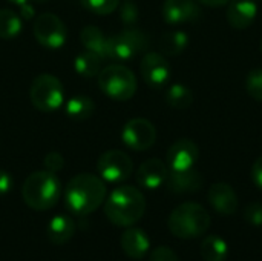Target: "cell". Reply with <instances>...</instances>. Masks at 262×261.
Masks as SVG:
<instances>
[{
	"label": "cell",
	"mask_w": 262,
	"mask_h": 261,
	"mask_svg": "<svg viewBox=\"0 0 262 261\" xmlns=\"http://www.w3.org/2000/svg\"><path fill=\"white\" fill-rule=\"evenodd\" d=\"M106 194L107 189L100 175L78 174L64 188V203L72 214L84 217L104 203Z\"/></svg>",
	"instance_id": "cell-1"
},
{
	"label": "cell",
	"mask_w": 262,
	"mask_h": 261,
	"mask_svg": "<svg viewBox=\"0 0 262 261\" xmlns=\"http://www.w3.org/2000/svg\"><path fill=\"white\" fill-rule=\"evenodd\" d=\"M146 212V198L143 192L134 186H120L111 192L104 202V214L107 220L120 228L134 226Z\"/></svg>",
	"instance_id": "cell-2"
},
{
	"label": "cell",
	"mask_w": 262,
	"mask_h": 261,
	"mask_svg": "<svg viewBox=\"0 0 262 261\" xmlns=\"http://www.w3.org/2000/svg\"><path fill=\"white\" fill-rule=\"evenodd\" d=\"M21 197L28 208L34 211H48L58 203L61 197V183L54 172H32L23 183Z\"/></svg>",
	"instance_id": "cell-3"
},
{
	"label": "cell",
	"mask_w": 262,
	"mask_h": 261,
	"mask_svg": "<svg viewBox=\"0 0 262 261\" xmlns=\"http://www.w3.org/2000/svg\"><path fill=\"white\" fill-rule=\"evenodd\" d=\"M167 226L177 238H196L210 228V214L200 203L187 202L172 211Z\"/></svg>",
	"instance_id": "cell-4"
},
{
	"label": "cell",
	"mask_w": 262,
	"mask_h": 261,
	"mask_svg": "<svg viewBox=\"0 0 262 261\" xmlns=\"http://www.w3.org/2000/svg\"><path fill=\"white\" fill-rule=\"evenodd\" d=\"M100 89L115 102H126L137 92V77L124 65H107L98 74Z\"/></svg>",
	"instance_id": "cell-5"
},
{
	"label": "cell",
	"mask_w": 262,
	"mask_h": 261,
	"mask_svg": "<svg viewBox=\"0 0 262 261\" xmlns=\"http://www.w3.org/2000/svg\"><path fill=\"white\" fill-rule=\"evenodd\" d=\"M29 97L34 108L40 112H54L63 105V85L52 74H40L34 78L31 85Z\"/></svg>",
	"instance_id": "cell-6"
},
{
	"label": "cell",
	"mask_w": 262,
	"mask_h": 261,
	"mask_svg": "<svg viewBox=\"0 0 262 261\" xmlns=\"http://www.w3.org/2000/svg\"><path fill=\"white\" fill-rule=\"evenodd\" d=\"M147 48H149V37L143 31L129 26L123 32L109 37L107 58L126 62L144 52Z\"/></svg>",
	"instance_id": "cell-7"
},
{
	"label": "cell",
	"mask_w": 262,
	"mask_h": 261,
	"mask_svg": "<svg viewBox=\"0 0 262 261\" xmlns=\"http://www.w3.org/2000/svg\"><path fill=\"white\" fill-rule=\"evenodd\" d=\"M97 171L104 182L121 183L130 177L134 171V163L126 152L111 149L100 155L97 162Z\"/></svg>",
	"instance_id": "cell-8"
},
{
	"label": "cell",
	"mask_w": 262,
	"mask_h": 261,
	"mask_svg": "<svg viewBox=\"0 0 262 261\" xmlns=\"http://www.w3.org/2000/svg\"><path fill=\"white\" fill-rule=\"evenodd\" d=\"M32 31H34L35 40L48 49L61 48L68 35L64 23L55 14H51V12L40 14L34 22Z\"/></svg>",
	"instance_id": "cell-9"
},
{
	"label": "cell",
	"mask_w": 262,
	"mask_h": 261,
	"mask_svg": "<svg viewBox=\"0 0 262 261\" xmlns=\"http://www.w3.org/2000/svg\"><path fill=\"white\" fill-rule=\"evenodd\" d=\"M121 140L129 149L143 152L154 146L157 140V129L154 123L146 118H132L121 131Z\"/></svg>",
	"instance_id": "cell-10"
},
{
	"label": "cell",
	"mask_w": 262,
	"mask_h": 261,
	"mask_svg": "<svg viewBox=\"0 0 262 261\" xmlns=\"http://www.w3.org/2000/svg\"><path fill=\"white\" fill-rule=\"evenodd\" d=\"M140 72L147 86L160 89L170 78V65L161 52H146L140 63Z\"/></svg>",
	"instance_id": "cell-11"
},
{
	"label": "cell",
	"mask_w": 262,
	"mask_h": 261,
	"mask_svg": "<svg viewBox=\"0 0 262 261\" xmlns=\"http://www.w3.org/2000/svg\"><path fill=\"white\" fill-rule=\"evenodd\" d=\"M200 157V149L195 142L181 138L175 142L167 151V168L170 171H183L195 166Z\"/></svg>",
	"instance_id": "cell-12"
},
{
	"label": "cell",
	"mask_w": 262,
	"mask_h": 261,
	"mask_svg": "<svg viewBox=\"0 0 262 261\" xmlns=\"http://www.w3.org/2000/svg\"><path fill=\"white\" fill-rule=\"evenodd\" d=\"M201 15L196 0H166L163 5V17L169 25H181L193 22Z\"/></svg>",
	"instance_id": "cell-13"
},
{
	"label": "cell",
	"mask_w": 262,
	"mask_h": 261,
	"mask_svg": "<svg viewBox=\"0 0 262 261\" xmlns=\"http://www.w3.org/2000/svg\"><path fill=\"white\" fill-rule=\"evenodd\" d=\"M209 202L212 208L221 215H233L238 211V195L235 189L224 182L215 183L209 189Z\"/></svg>",
	"instance_id": "cell-14"
},
{
	"label": "cell",
	"mask_w": 262,
	"mask_h": 261,
	"mask_svg": "<svg viewBox=\"0 0 262 261\" xmlns=\"http://www.w3.org/2000/svg\"><path fill=\"white\" fill-rule=\"evenodd\" d=\"M203 177L201 174L190 168L183 171H170L166 180L167 189L173 194H195L203 186Z\"/></svg>",
	"instance_id": "cell-15"
},
{
	"label": "cell",
	"mask_w": 262,
	"mask_h": 261,
	"mask_svg": "<svg viewBox=\"0 0 262 261\" xmlns=\"http://www.w3.org/2000/svg\"><path fill=\"white\" fill-rule=\"evenodd\" d=\"M169 168L164 162L158 158H150L141 163L137 171V182L144 189H157L163 186L167 180Z\"/></svg>",
	"instance_id": "cell-16"
},
{
	"label": "cell",
	"mask_w": 262,
	"mask_h": 261,
	"mask_svg": "<svg viewBox=\"0 0 262 261\" xmlns=\"http://www.w3.org/2000/svg\"><path fill=\"white\" fill-rule=\"evenodd\" d=\"M258 14V6L255 0H230L227 6L226 18L229 25L235 29L249 28Z\"/></svg>",
	"instance_id": "cell-17"
},
{
	"label": "cell",
	"mask_w": 262,
	"mask_h": 261,
	"mask_svg": "<svg viewBox=\"0 0 262 261\" xmlns=\"http://www.w3.org/2000/svg\"><path fill=\"white\" fill-rule=\"evenodd\" d=\"M150 242L147 234L140 228L129 226L121 234V249L132 260H141L149 252Z\"/></svg>",
	"instance_id": "cell-18"
},
{
	"label": "cell",
	"mask_w": 262,
	"mask_h": 261,
	"mask_svg": "<svg viewBox=\"0 0 262 261\" xmlns=\"http://www.w3.org/2000/svg\"><path fill=\"white\" fill-rule=\"evenodd\" d=\"M75 234V223L68 215H55L48 223V237L55 245L69 242Z\"/></svg>",
	"instance_id": "cell-19"
},
{
	"label": "cell",
	"mask_w": 262,
	"mask_h": 261,
	"mask_svg": "<svg viewBox=\"0 0 262 261\" xmlns=\"http://www.w3.org/2000/svg\"><path fill=\"white\" fill-rule=\"evenodd\" d=\"M80 40L84 49H89L95 54H98L103 58H107V46H109V37L103 34L101 29H98L94 25L84 26L80 32Z\"/></svg>",
	"instance_id": "cell-20"
},
{
	"label": "cell",
	"mask_w": 262,
	"mask_h": 261,
	"mask_svg": "<svg viewBox=\"0 0 262 261\" xmlns=\"http://www.w3.org/2000/svg\"><path fill=\"white\" fill-rule=\"evenodd\" d=\"M189 45V37L184 31H169L161 35L158 42L160 52L163 55H180Z\"/></svg>",
	"instance_id": "cell-21"
},
{
	"label": "cell",
	"mask_w": 262,
	"mask_h": 261,
	"mask_svg": "<svg viewBox=\"0 0 262 261\" xmlns=\"http://www.w3.org/2000/svg\"><path fill=\"white\" fill-rule=\"evenodd\" d=\"M101 62H103V57H100L98 54H95L89 49H84L83 52H80L75 57L74 68L81 77H95L103 69Z\"/></svg>",
	"instance_id": "cell-22"
},
{
	"label": "cell",
	"mask_w": 262,
	"mask_h": 261,
	"mask_svg": "<svg viewBox=\"0 0 262 261\" xmlns=\"http://www.w3.org/2000/svg\"><path fill=\"white\" fill-rule=\"evenodd\" d=\"M201 257L204 261H226L229 255L227 243L218 235H209L201 243Z\"/></svg>",
	"instance_id": "cell-23"
},
{
	"label": "cell",
	"mask_w": 262,
	"mask_h": 261,
	"mask_svg": "<svg viewBox=\"0 0 262 261\" xmlns=\"http://www.w3.org/2000/svg\"><path fill=\"white\" fill-rule=\"evenodd\" d=\"M166 102L169 106H172L173 109H187L192 106L193 103V92L189 86L177 83L169 86L167 92H166Z\"/></svg>",
	"instance_id": "cell-24"
},
{
	"label": "cell",
	"mask_w": 262,
	"mask_h": 261,
	"mask_svg": "<svg viewBox=\"0 0 262 261\" xmlns=\"http://www.w3.org/2000/svg\"><path fill=\"white\" fill-rule=\"evenodd\" d=\"M95 111V105L94 102L86 97V95H77L72 97L68 103H66V114L69 118L81 122L89 118Z\"/></svg>",
	"instance_id": "cell-25"
},
{
	"label": "cell",
	"mask_w": 262,
	"mask_h": 261,
	"mask_svg": "<svg viewBox=\"0 0 262 261\" xmlns=\"http://www.w3.org/2000/svg\"><path fill=\"white\" fill-rule=\"evenodd\" d=\"M21 29L20 17L11 9H0V38H14Z\"/></svg>",
	"instance_id": "cell-26"
},
{
	"label": "cell",
	"mask_w": 262,
	"mask_h": 261,
	"mask_svg": "<svg viewBox=\"0 0 262 261\" xmlns=\"http://www.w3.org/2000/svg\"><path fill=\"white\" fill-rule=\"evenodd\" d=\"M80 2L88 11L98 15L112 14L120 6V0H80Z\"/></svg>",
	"instance_id": "cell-27"
},
{
	"label": "cell",
	"mask_w": 262,
	"mask_h": 261,
	"mask_svg": "<svg viewBox=\"0 0 262 261\" xmlns=\"http://www.w3.org/2000/svg\"><path fill=\"white\" fill-rule=\"evenodd\" d=\"M246 89L252 98L262 102V69H253L249 72L246 78Z\"/></svg>",
	"instance_id": "cell-28"
},
{
	"label": "cell",
	"mask_w": 262,
	"mask_h": 261,
	"mask_svg": "<svg viewBox=\"0 0 262 261\" xmlns=\"http://www.w3.org/2000/svg\"><path fill=\"white\" fill-rule=\"evenodd\" d=\"M120 17L127 26H132L134 23H137V20H138V6L135 5V2L124 0L120 5Z\"/></svg>",
	"instance_id": "cell-29"
},
{
	"label": "cell",
	"mask_w": 262,
	"mask_h": 261,
	"mask_svg": "<svg viewBox=\"0 0 262 261\" xmlns=\"http://www.w3.org/2000/svg\"><path fill=\"white\" fill-rule=\"evenodd\" d=\"M244 218L253 226H262V203L255 202L247 205L244 209Z\"/></svg>",
	"instance_id": "cell-30"
},
{
	"label": "cell",
	"mask_w": 262,
	"mask_h": 261,
	"mask_svg": "<svg viewBox=\"0 0 262 261\" xmlns=\"http://www.w3.org/2000/svg\"><path fill=\"white\" fill-rule=\"evenodd\" d=\"M43 165H45L46 171L57 174L58 171H61V169H63L64 160H63L61 154H58V152H49V154H46Z\"/></svg>",
	"instance_id": "cell-31"
},
{
	"label": "cell",
	"mask_w": 262,
	"mask_h": 261,
	"mask_svg": "<svg viewBox=\"0 0 262 261\" xmlns=\"http://www.w3.org/2000/svg\"><path fill=\"white\" fill-rule=\"evenodd\" d=\"M150 261H180L173 249L167 246H158L152 251Z\"/></svg>",
	"instance_id": "cell-32"
},
{
	"label": "cell",
	"mask_w": 262,
	"mask_h": 261,
	"mask_svg": "<svg viewBox=\"0 0 262 261\" xmlns=\"http://www.w3.org/2000/svg\"><path fill=\"white\" fill-rule=\"evenodd\" d=\"M252 180L259 189H262V155L252 166Z\"/></svg>",
	"instance_id": "cell-33"
},
{
	"label": "cell",
	"mask_w": 262,
	"mask_h": 261,
	"mask_svg": "<svg viewBox=\"0 0 262 261\" xmlns=\"http://www.w3.org/2000/svg\"><path fill=\"white\" fill-rule=\"evenodd\" d=\"M12 188V178L8 172L0 171V195H5Z\"/></svg>",
	"instance_id": "cell-34"
},
{
	"label": "cell",
	"mask_w": 262,
	"mask_h": 261,
	"mask_svg": "<svg viewBox=\"0 0 262 261\" xmlns=\"http://www.w3.org/2000/svg\"><path fill=\"white\" fill-rule=\"evenodd\" d=\"M198 3L204 5V6H210V8H218V6H224L227 5L230 0H196Z\"/></svg>",
	"instance_id": "cell-35"
},
{
	"label": "cell",
	"mask_w": 262,
	"mask_h": 261,
	"mask_svg": "<svg viewBox=\"0 0 262 261\" xmlns=\"http://www.w3.org/2000/svg\"><path fill=\"white\" fill-rule=\"evenodd\" d=\"M21 8V15L26 18V20H29V18H32L34 17V6L31 5V3H25V5H21L20 6Z\"/></svg>",
	"instance_id": "cell-36"
},
{
	"label": "cell",
	"mask_w": 262,
	"mask_h": 261,
	"mask_svg": "<svg viewBox=\"0 0 262 261\" xmlns=\"http://www.w3.org/2000/svg\"><path fill=\"white\" fill-rule=\"evenodd\" d=\"M9 2H12V3H15V5H18V6H21V5H25V3H29V0H9Z\"/></svg>",
	"instance_id": "cell-37"
},
{
	"label": "cell",
	"mask_w": 262,
	"mask_h": 261,
	"mask_svg": "<svg viewBox=\"0 0 262 261\" xmlns=\"http://www.w3.org/2000/svg\"><path fill=\"white\" fill-rule=\"evenodd\" d=\"M35 2H38V3H43V2H46V0H35Z\"/></svg>",
	"instance_id": "cell-38"
},
{
	"label": "cell",
	"mask_w": 262,
	"mask_h": 261,
	"mask_svg": "<svg viewBox=\"0 0 262 261\" xmlns=\"http://www.w3.org/2000/svg\"><path fill=\"white\" fill-rule=\"evenodd\" d=\"M261 52H262V40H261Z\"/></svg>",
	"instance_id": "cell-39"
}]
</instances>
